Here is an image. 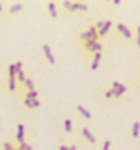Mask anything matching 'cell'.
Instances as JSON below:
<instances>
[{
    "label": "cell",
    "instance_id": "3957f363",
    "mask_svg": "<svg viewBox=\"0 0 140 150\" xmlns=\"http://www.w3.org/2000/svg\"><path fill=\"white\" fill-rule=\"evenodd\" d=\"M42 50H43L45 56H46V59H48V62H49V64H55V59H54L52 53H51V48H49L48 45H43V47H42Z\"/></svg>",
    "mask_w": 140,
    "mask_h": 150
},
{
    "label": "cell",
    "instance_id": "ac0fdd59",
    "mask_svg": "<svg viewBox=\"0 0 140 150\" xmlns=\"http://www.w3.org/2000/svg\"><path fill=\"white\" fill-rule=\"evenodd\" d=\"M15 77H17V79H19L20 82H25V79H26L25 74H23V71H22V73H19V74H15Z\"/></svg>",
    "mask_w": 140,
    "mask_h": 150
},
{
    "label": "cell",
    "instance_id": "4316f807",
    "mask_svg": "<svg viewBox=\"0 0 140 150\" xmlns=\"http://www.w3.org/2000/svg\"><path fill=\"white\" fill-rule=\"evenodd\" d=\"M59 150H69V147H66V146H60Z\"/></svg>",
    "mask_w": 140,
    "mask_h": 150
},
{
    "label": "cell",
    "instance_id": "6da1fadb",
    "mask_svg": "<svg viewBox=\"0 0 140 150\" xmlns=\"http://www.w3.org/2000/svg\"><path fill=\"white\" fill-rule=\"evenodd\" d=\"M97 30L94 28V26H91L88 31H85V33H82L80 34V39L82 40H85V42H88V40H96L97 42Z\"/></svg>",
    "mask_w": 140,
    "mask_h": 150
},
{
    "label": "cell",
    "instance_id": "4fadbf2b",
    "mask_svg": "<svg viewBox=\"0 0 140 150\" xmlns=\"http://www.w3.org/2000/svg\"><path fill=\"white\" fill-rule=\"evenodd\" d=\"M48 9H49V14H51L52 19H57V9H55V5L52 2L48 3Z\"/></svg>",
    "mask_w": 140,
    "mask_h": 150
},
{
    "label": "cell",
    "instance_id": "d4e9b609",
    "mask_svg": "<svg viewBox=\"0 0 140 150\" xmlns=\"http://www.w3.org/2000/svg\"><path fill=\"white\" fill-rule=\"evenodd\" d=\"M111 96H113V91H111V90L105 91V98H106V99H108V98H111Z\"/></svg>",
    "mask_w": 140,
    "mask_h": 150
},
{
    "label": "cell",
    "instance_id": "30bf717a",
    "mask_svg": "<svg viewBox=\"0 0 140 150\" xmlns=\"http://www.w3.org/2000/svg\"><path fill=\"white\" fill-rule=\"evenodd\" d=\"M113 88H114V90H117L120 94L126 93V87L123 85V84H120V82H117V81H114V82H113Z\"/></svg>",
    "mask_w": 140,
    "mask_h": 150
},
{
    "label": "cell",
    "instance_id": "e0dca14e",
    "mask_svg": "<svg viewBox=\"0 0 140 150\" xmlns=\"http://www.w3.org/2000/svg\"><path fill=\"white\" fill-rule=\"evenodd\" d=\"M71 130H72V122H71V119H65V132L71 133Z\"/></svg>",
    "mask_w": 140,
    "mask_h": 150
},
{
    "label": "cell",
    "instance_id": "cb8c5ba5",
    "mask_svg": "<svg viewBox=\"0 0 140 150\" xmlns=\"http://www.w3.org/2000/svg\"><path fill=\"white\" fill-rule=\"evenodd\" d=\"M103 25H105V22H97V25H96V26H94V28H96V30L99 31V30H100V28H102V26H103Z\"/></svg>",
    "mask_w": 140,
    "mask_h": 150
},
{
    "label": "cell",
    "instance_id": "5bb4252c",
    "mask_svg": "<svg viewBox=\"0 0 140 150\" xmlns=\"http://www.w3.org/2000/svg\"><path fill=\"white\" fill-rule=\"evenodd\" d=\"M22 8H23V5H22V3H15L14 6L9 9V13L11 14H15V13H19V11H22Z\"/></svg>",
    "mask_w": 140,
    "mask_h": 150
},
{
    "label": "cell",
    "instance_id": "7c38bea8",
    "mask_svg": "<svg viewBox=\"0 0 140 150\" xmlns=\"http://www.w3.org/2000/svg\"><path fill=\"white\" fill-rule=\"evenodd\" d=\"M77 110H79L80 115H82L85 119H91V113H89L88 110H86L85 107H83V105H77Z\"/></svg>",
    "mask_w": 140,
    "mask_h": 150
},
{
    "label": "cell",
    "instance_id": "484cf974",
    "mask_svg": "<svg viewBox=\"0 0 140 150\" xmlns=\"http://www.w3.org/2000/svg\"><path fill=\"white\" fill-rule=\"evenodd\" d=\"M63 6H65L66 9H69V6H71V3H69V2H63Z\"/></svg>",
    "mask_w": 140,
    "mask_h": 150
},
{
    "label": "cell",
    "instance_id": "7a4b0ae2",
    "mask_svg": "<svg viewBox=\"0 0 140 150\" xmlns=\"http://www.w3.org/2000/svg\"><path fill=\"white\" fill-rule=\"evenodd\" d=\"M117 31H119L125 39H132V34H131V31H130V28H128L126 25L119 23V25H117Z\"/></svg>",
    "mask_w": 140,
    "mask_h": 150
},
{
    "label": "cell",
    "instance_id": "52a82bcc",
    "mask_svg": "<svg viewBox=\"0 0 140 150\" xmlns=\"http://www.w3.org/2000/svg\"><path fill=\"white\" fill-rule=\"evenodd\" d=\"M88 6L85 3H71L69 6V11H86Z\"/></svg>",
    "mask_w": 140,
    "mask_h": 150
},
{
    "label": "cell",
    "instance_id": "8fae6325",
    "mask_svg": "<svg viewBox=\"0 0 140 150\" xmlns=\"http://www.w3.org/2000/svg\"><path fill=\"white\" fill-rule=\"evenodd\" d=\"M102 48H103V47H102V43H100V42L97 40V42H94L92 45H91V48H89V51L96 54V53H100V51H102Z\"/></svg>",
    "mask_w": 140,
    "mask_h": 150
},
{
    "label": "cell",
    "instance_id": "ba28073f",
    "mask_svg": "<svg viewBox=\"0 0 140 150\" xmlns=\"http://www.w3.org/2000/svg\"><path fill=\"white\" fill-rule=\"evenodd\" d=\"M131 135H132V138H139V135H140V122H139V121H136V122L132 124Z\"/></svg>",
    "mask_w": 140,
    "mask_h": 150
},
{
    "label": "cell",
    "instance_id": "277c9868",
    "mask_svg": "<svg viewBox=\"0 0 140 150\" xmlns=\"http://www.w3.org/2000/svg\"><path fill=\"white\" fill-rule=\"evenodd\" d=\"M111 25H113V22H111V20H106L105 25L97 31V36H106V34H108V31H109V28H111Z\"/></svg>",
    "mask_w": 140,
    "mask_h": 150
},
{
    "label": "cell",
    "instance_id": "9c48e42d",
    "mask_svg": "<svg viewBox=\"0 0 140 150\" xmlns=\"http://www.w3.org/2000/svg\"><path fill=\"white\" fill-rule=\"evenodd\" d=\"M100 59H102V53H96V54H94V60H92V64H91V70H92V71L97 70Z\"/></svg>",
    "mask_w": 140,
    "mask_h": 150
},
{
    "label": "cell",
    "instance_id": "8992f818",
    "mask_svg": "<svg viewBox=\"0 0 140 150\" xmlns=\"http://www.w3.org/2000/svg\"><path fill=\"white\" fill-rule=\"evenodd\" d=\"M82 135L85 136V138H86V139H88L89 142H91V144H96V138H94V135H92V133L86 129V127H83V129H82Z\"/></svg>",
    "mask_w": 140,
    "mask_h": 150
},
{
    "label": "cell",
    "instance_id": "4dcf8cb0",
    "mask_svg": "<svg viewBox=\"0 0 140 150\" xmlns=\"http://www.w3.org/2000/svg\"><path fill=\"white\" fill-rule=\"evenodd\" d=\"M0 11H2V5H0Z\"/></svg>",
    "mask_w": 140,
    "mask_h": 150
},
{
    "label": "cell",
    "instance_id": "ffe728a7",
    "mask_svg": "<svg viewBox=\"0 0 140 150\" xmlns=\"http://www.w3.org/2000/svg\"><path fill=\"white\" fill-rule=\"evenodd\" d=\"M40 107V102H38V99H32V108H37Z\"/></svg>",
    "mask_w": 140,
    "mask_h": 150
},
{
    "label": "cell",
    "instance_id": "2e32d148",
    "mask_svg": "<svg viewBox=\"0 0 140 150\" xmlns=\"http://www.w3.org/2000/svg\"><path fill=\"white\" fill-rule=\"evenodd\" d=\"M23 84L26 85V88H28V90H34V82H32V79H25V82H23Z\"/></svg>",
    "mask_w": 140,
    "mask_h": 150
},
{
    "label": "cell",
    "instance_id": "603a6c76",
    "mask_svg": "<svg viewBox=\"0 0 140 150\" xmlns=\"http://www.w3.org/2000/svg\"><path fill=\"white\" fill-rule=\"evenodd\" d=\"M25 105H26V107H29V108H32V101H31V99H25Z\"/></svg>",
    "mask_w": 140,
    "mask_h": 150
},
{
    "label": "cell",
    "instance_id": "83f0119b",
    "mask_svg": "<svg viewBox=\"0 0 140 150\" xmlns=\"http://www.w3.org/2000/svg\"><path fill=\"white\" fill-rule=\"evenodd\" d=\"M114 5H116V6H119V5H120V0H114V2H113Z\"/></svg>",
    "mask_w": 140,
    "mask_h": 150
},
{
    "label": "cell",
    "instance_id": "7402d4cb",
    "mask_svg": "<svg viewBox=\"0 0 140 150\" xmlns=\"http://www.w3.org/2000/svg\"><path fill=\"white\" fill-rule=\"evenodd\" d=\"M137 47H140V25L137 26Z\"/></svg>",
    "mask_w": 140,
    "mask_h": 150
},
{
    "label": "cell",
    "instance_id": "5b68a950",
    "mask_svg": "<svg viewBox=\"0 0 140 150\" xmlns=\"http://www.w3.org/2000/svg\"><path fill=\"white\" fill-rule=\"evenodd\" d=\"M17 141H19V144L25 142V127L22 124L17 125Z\"/></svg>",
    "mask_w": 140,
    "mask_h": 150
},
{
    "label": "cell",
    "instance_id": "f546056e",
    "mask_svg": "<svg viewBox=\"0 0 140 150\" xmlns=\"http://www.w3.org/2000/svg\"><path fill=\"white\" fill-rule=\"evenodd\" d=\"M25 150H32V147H31V146H26V149H25Z\"/></svg>",
    "mask_w": 140,
    "mask_h": 150
},
{
    "label": "cell",
    "instance_id": "d6986e66",
    "mask_svg": "<svg viewBox=\"0 0 140 150\" xmlns=\"http://www.w3.org/2000/svg\"><path fill=\"white\" fill-rule=\"evenodd\" d=\"M109 147H111V141H105V142H103V149H102V150H109Z\"/></svg>",
    "mask_w": 140,
    "mask_h": 150
},
{
    "label": "cell",
    "instance_id": "9a60e30c",
    "mask_svg": "<svg viewBox=\"0 0 140 150\" xmlns=\"http://www.w3.org/2000/svg\"><path fill=\"white\" fill-rule=\"evenodd\" d=\"M37 96H38V93L36 90H31V91L26 93V99H31V101L32 99H37Z\"/></svg>",
    "mask_w": 140,
    "mask_h": 150
},
{
    "label": "cell",
    "instance_id": "44dd1931",
    "mask_svg": "<svg viewBox=\"0 0 140 150\" xmlns=\"http://www.w3.org/2000/svg\"><path fill=\"white\" fill-rule=\"evenodd\" d=\"M3 147H5V150H14L13 146H11V142H5V144H3Z\"/></svg>",
    "mask_w": 140,
    "mask_h": 150
},
{
    "label": "cell",
    "instance_id": "f1b7e54d",
    "mask_svg": "<svg viewBox=\"0 0 140 150\" xmlns=\"http://www.w3.org/2000/svg\"><path fill=\"white\" fill-rule=\"evenodd\" d=\"M69 150H77V147H76V146H71V147H69Z\"/></svg>",
    "mask_w": 140,
    "mask_h": 150
}]
</instances>
